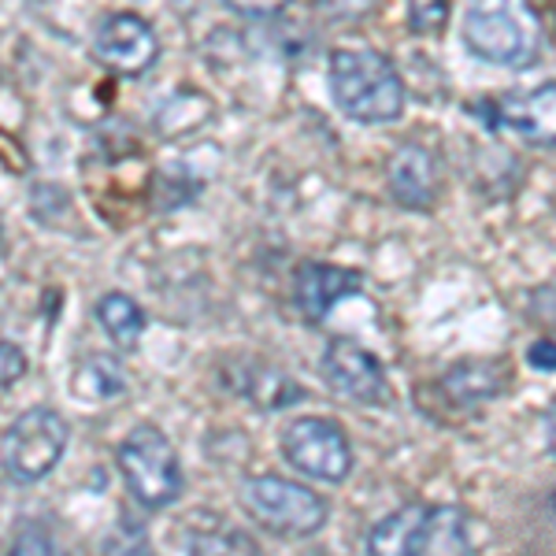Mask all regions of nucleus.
<instances>
[{
    "label": "nucleus",
    "mask_w": 556,
    "mask_h": 556,
    "mask_svg": "<svg viewBox=\"0 0 556 556\" xmlns=\"http://www.w3.org/2000/svg\"><path fill=\"white\" fill-rule=\"evenodd\" d=\"M475 527L456 505H405L371 527L367 556H471Z\"/></svg>",
    "instance_id": "1"
},
{
    "label": "nucleus",
    "mask_w": 556,
    "mask_h": 556,
    "mask_svg": "<svg viewBox=\"0 0 556 556\" xmlns=\"http://www.w3.org/2000/svg\"><path fill=\"white\" fill-rule=\"evenodd\" d=\"M330 97L356 123H393L405 112V83L390 56L375 49H338L330 56Z\"/></svg>",
    "instance_id": "2"
},
{
    "label": "nucleus",
    "mask_w": 556,
    "mask_h": 556,
    "mask_svg": "<svg viewBox=\"0 0 556 556\" xmlns=\"http://www.w3.org/2000/svg\"><path fill=\"white\" fill-rule=\"evenodd\" d=\"M460 34L468 52L501 67L527 64L538 49V20L527 0H468Z\"/></svg>",
    "instance_id": "3"
},
{
    "label": "nucleus",
    "mask_w": 556,
    "mask_h": 556,
    "mask_svg": "<svg viewBox=\"0 0 556 556\" xmlns=\"http://www.w3.org/2000/svg\"><path fill=\"white\" fill-rule=\"evenodd\" d=\"M238 497L245 516L278 538H312L330 519L327 497L282 475H249Z\"/></svg>",
    "instance_id": "4"
},
{
    "label": "nucleus",
    "mask_w": 556,
    "mask_h": 556,
    "mask_svg": "<svg viewBox=\"0 0 556 556\" xmlns=\"http://www.w3.org/2000/svg\"><path fill=\"white\" fill-rule=\"evenodd\" d=\"M119 471L134 501L146 508H167L182 497L186 475L172 438L156 424H138L119 442Z\"/></svg>",
    "instance_id": "5"
},
{
    "label": "nucleus",
    "mask_w": 556,
    "mask_h": 556,
    "mask_svg": "<svg viewBox=\"0 0 556 556\" xmlns=\"http://www.w3.org/2000/svg\"><path fill=\"white\" fill-rule=\"evenodd\" d=\"M71 427L56 408H26L0 442V464L15 486H34L49 479L64 460Z\"/></svg>",
    "instance_id": "6"
},
{
    "label": "nucleus",
    "mask_w": 556,
    "mask_h": 556,
    "mask_svg": "<svg viewBox=\"0 0 556 556\" xmlns=\"http://www.w3.org/2000/svg\"><path fill=\"white\" fill-rule=\"evenodd\" d=\"M282 456L293 471L319 482H345L353 475V445L334 419L301 416L282 430Z\"/></svg>",
    "instance_id": "7"
},
{
    "label": "nucleus",
    "mask_w": 556,
    "mask_h": 556,
    "mask_svg": "<svg viewBox=\"0 0 556 556\" xmlns=\"http://www.w3.org/2000/svg\"><path fill=\"white\" fill-rule=\"evenodd\" d=\"M323 379L338 397L353 401L364 408H390L393 405V382L386 375V364L371 349H364L353 338H330L323 349Z\"/></svg>",
    "instance_id": "8"
},
{
    "label": "nucleus",
    "mask_w": 556,
    "mask_h": 556,
    "mask_svg": "<svg viewBox=\"0 0 556 556\" xmlns=\"http://www.w3.org/2000/svg\"><path fill=\"white\" fill-rule=\"evenodd\" d=\"M93 56L101 60L108 71L123 78H141L156 64L160 38L156 30L134 12H115L97 26L93 34Z\"/></svg>",
    "instance_id": "9"
},
{
    "label": "nucleus",
    "mask_w": 556,
    "mask_h": 556,
    "mask_svg": "<svg viewBox=\"0 0 556 556\" xmlns=\"http://www.w3.org/2000/svg\"><path fill=\"white\" fill-rule=\"evenodd\" d=\"M356 293H364V278L353 267L308 260V264L298 267V278H293V301H298L304 323H323L334 312V304L356 298Z\"/></svg>",
    "instance_id": "10"
},
{
    "label": "nucleus",
    "mask_w": 556,
    "mask_h": 556,
    "mask_svg": "<svg viewBox=\"0 0 556 556\" xmlns=\"http://www.w3.org/2000/svg\"><path fill=\"white\" fill-rule=\"evenodd\" d=\"M438 160L430 156L424 146H401L390 156V193L397 204H405L412 212H424L438 201Z\"/></svg>",
    "instance_id": "11"
},
{
    "label": "nucleus",
    "mask_w": 556,
    "mask_h": 556,
    "mask_svg": "<svg viewBox=\"0 0 556 556\" xmlns=\"http://www.w3.org/2000/svg\"><path fill=\"white\" fill-rule=\"evenodd\" d=\"M490 123L493 127H508L519 138L534 141V146H553V127H556V104H553V83H545L534 93H516L505 101L490 104Z\"/></svg>",
    "instance_id": "12"
},
{
    "label": "nucleus",
    "mask_w": 556,
    "mask_h": 556,
    "mask_svg": "<svg viewBox=\"0 0 556 556\" xmlns=\"http://www.w3.org/2000/svg\"><path fill=\"white\" fill-rule=\"evenodd\" d=\"M438 390L456 408H479L508 390L505 361H460L438 379Z\"/></svg>",
    "instance_id": "13"
},
{
    "label": "nucleus",
    "mask_w": 556,
    "mask_h": 556,
    "mask_svg": "<svg viewBox=\"0 0 556 556\" xmlns=\"http://www.w3.org/2000/svg\"><path fill=\"white\" fill-rule=\"evenodd\" d=\"M182 549L186 556H260L253 538L212 513H197L182 527Z\"/></svg>",
    "instance_id": "14"
},
{
    "label": "nucleus",
    "mask_w": 556,
    "mask_h": 556,
    "mask_svg": "<svg viewBox=\"0 0 556 556\" xmlns=\"http://www.w3.org/2000/svg\"><path fill=\"white\" fill-rule=\"evenodd\" d=\"M97 323H101L104 334L123 349H138L141 334H146V312H141V304L119 290L104 293V298L97 301Z\"/></svg>",
    "instance_id": "15"
},
{
    "label": "nucleus",
    "mask_w": 556,
    "mask_h": 556,
    "mask_svg": "<svg viewBox=\"0 0 556 556\" xmlns=\"http://www.w3.org/2000/svg\"><path fill=\"white\" fill-rule=\"evenodd\" d=\"M75 397L78 401H115L123 390H127V371L115 356L108 353H93L78 364L75 371Z\"/></svg>",
    "instance_id": "16"
},
{
    "label": "nucleus",
    "mask_w": 556,
    "mask_h": 556,
    "mask_svg": "<svg viewBox=\"0 0 556 556\" xmlns=\"http://www.w3.org/2000/svg\"><path fill=\"white\" fill-rule=\"evenodd\" d=\"M101 556H149V534H146V527L134 523V519H123V523L104 538Z\"/></svg>",
    "instance_id": "17"
},
{
    "label": "nucleus",
    "mask_w": 556,
    "mask_h": 556,
    "mask_svg": "<svg viewBox=\"0 0 556 556\" xmlns=\"http://www.w3.org/2000/svg\"><path fill=\"white\" fill-rule=\"evenodd\" d=\"M405 12L416 34H438L450 20V0H405Z\"/></svg>",
    "instance_id": "18"
},
{
    "label": "nucleus",
    "mask_w": 556,
    "mask_h": 556,
    "mask_svg": "<svg viewBox=\"0 0 556 556\" xmlns=\"http://www.w3.org/2000/svg\"><path fill=\"white\" fill-rule=\"evenodd\" d=\"M8 556H67V553L60 549V542L45 531V527H23V531L15 534Z\"/></svg>",
    "instance_id": "19"
},
{
    "label": "nucleus",
    "mask_w": 556,
    "mask_h": 556,
    "mask_svg": "<svg viewBox=\"0 0 556 556\" xmlns=\"http://www.w3.org/2000/svg\"><path fill=\"white\" fill-rule=\"evenodd\" d=\"M26 375V353L15 342H0V390L15 386Z\"/></svg>",
    "instance_id": "20"
},
{
    "label": "nucleus",
    "mask_w": 556,
    "mask_h": 556,
    "mask_svg": "<svg viewBox=\"0 0 556 556\" xmlns=\"http://www.w3.org/2000/svg\"><path fill=\"white\" fill-rule=\"evenodd\" d=\"M230 12L245 15V20H271V15H282L290 0H223Z\"/></svg>",
    "instance_id": "21"
},
{
    "label": "nucleus",
    "mask_w": 556,
    "mask_h": 556,
    "mask_svg": "<svg viewBox=\"0 0 556 556\" xmlns=\"http://www.w3.org/2000/svg\"><path fill=\"white\" fill-rule=\"evenodd\" d=\"M319 12H327L330 20H364L375 8V0H316Z\"/></svg>",
    "instance_id": "22"
},
{
    "label": "nucleus",
    "mask_w": 556,
    "mask_h": 556,
    "mask_svg": "<svg viewBox=\"0 0 556 556\" xmlns=\"http://www.w3.org/2000/svg\"><path fill=\"white\" fill-rule=\"evenodd\" d=\"M527 361H531L534 371L553 375L556 371V345H553V338H538V342L527 349Z\"/></svg>",
    "instance_id": "23"
}]
</instances>
